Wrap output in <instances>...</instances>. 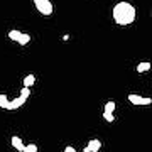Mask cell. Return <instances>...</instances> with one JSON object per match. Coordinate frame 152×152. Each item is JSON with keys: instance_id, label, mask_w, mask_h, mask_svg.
I'll return each mask as SVG.
<instances>
[{"instance_id": "1", "label": "cell", "mask_w": 152, "mask_h": 152, "mask_svg": "<svg viewBox=\"0 0 152 152\" xmlns=\"http://www.w3.org/2000/svg\"><path fill=\"white\" fill-rule=\"evenodd\" d=\"M135 15H137V10L130 2H117L113 5V20L118 26H130V24H134Z\"/></svg>"}, {"instance_id": "2", "label": "cell", "mask_w": 152, "mask_h": 152, "mask_svg": "<svg viewBox=\"0 0 152 152\" xmlns=\"http://www.w3.org/2000/svg\"><path fill=\"white\" fill-rule=\"evenodd\" d=\"M7 37L10 39V41H15V42H19L20 46H27V44L31 42V36H29V34L20 32V31H15V29L9 31V32H7Z\"/></svg>"}, {"instance_id": "3", "label": "cell", "mask_w": 152, "mask_h": 152, "mask_svg": "<svg viewBox=\"0 0 152 152\" xmlns=\"http://www.w3.org/2000/svg\"><path fill=\"white\" fill-rule=\"evenodd\" d=\"M34 5H36V9H37L42 15H51L53 10H54L51 0H34Z\"/></svg>"}, {"instance_id": "4", "label": "cell", "mask_w": 152, "mask_h": 152, "mask_svg": "<svg viewBox=\"0 0 152 152\" xmlns=\"http://www.w3.org/2000/svg\"><path fill=\"white\" fill-rule=\"evenodd\" d=\"M129 102L132 105H137V107H147V105L152 103L151 96H140V95H135V93H130L129 95Z\"/></svg>"}, {"instance_id": "5", "label": "cell", "mask_w": 152, "mask_h": 152, "mask_svg": "<svg viewBox=\"0 0 152 152\" xmlns=\"http://www.w3.org/2000/svg\"><path fill=\"white\" fill-rule=\"evenodd\" d=\"M102 149V140H98V139H93V140L88 142V145L83 149V152H98Z\"/></svg>"}, {"instance_id": "6", "label": "cell", "mask_w": 152, "mask_h": 152, "mask_svg": "<svg viewBox=\"0 0 152 152\" xmlns=\"http://www.w3.org/2000/svg\"><path fill=\"white\" fill-rule=\"evenodd\" d=\"M10 142H12V147H14L15 151H19V152H24V147H26V144L22 142V139H20V137L14 135V137L10 139Z\"/></svg>"}, {"instance_id": "7", "label": "cell", "mask_w": 152, "mask_h": 152, "mask_svg": "<svg viewBox=\"0 0 152 152\" xmlns=\"http://www.w3.org/2000/svg\"><path fill=\"white\" fill-rule=\"evenodd\" d=\"M152 68V64L151 63H149V61H142V63H139V64H137V73H145V71H149Z\"/></svg>"}, {"instance_id": "8", "label": "cell", "mask_w": 152, "mask_h": 152, "mask_svg": "<svg viewBox=\"0 0 152 152\" xmlns=\"http://www.w3.org/2000/svg\"><path fill=\"white\" fill-rule=\"evenodd\" d=\"M34 83H36V75H27L26 78H24V86L26 88L34 86Z\"/></svg>"}, {"instance_id": "9", "label": "cell", "mask_w": 152, "mask_h": 152, "mask_svg": "<svg viewBox=\"0 0 152 152\" xmlns=\"http://www.w3.org/2000/svg\"><path fill=\"white\" fill-rule=\"evenodd\" d=\"M9 107H10V100L7 98V95H2V93H0V108L9 110Z\"/></svg>"}, {"instance_id": "10", "label": "cell", "mask_w": 152, "mask_h": 152, "mask_svg": "<svg viewBox=\"0 0 152 152\" xmlns=\"http://www.w3.org/2000/svg\"><path fill=\"white\" fill-rule=\"evenodd\" d=\"M103 112H110V113H113V112H115V102H107V103H105Z\"/></svg>"}, {"instance_id": "11", "label": "cell", "mask_w": 152, "mask_h": 152, "mask_svg": "<svg viewBox=\"0 0 152 152\" xmlns=\"http://www.w3.org/2000/svg\"><path fill=\"white\" fill-rule=\"evenodd\" d=\"M24 152H37V145L36 144H26V147H24Z\"/></svg>"}, {"instance_id": "12", "label": "cell", "mask_w": 152, "mask_h": 152, "mask_svg": "<svg viewBox=\"0 0 152 152\" xmlns=\"http://www.w3.org/2000/svg\"><path fill=\"white\" fill-rule=\"evenodd\" d=\"M103 118L107 120V122H110V124H112V122L115 120V115L110 113V112H103Z\"/></svg>"}, {"instance_id": "13", "label": "cell", "mask_w": 152, "mask_h": 152, "mask_svg": "<svg viewBox=\"0 0 152 152\" xmlns=\"http://www.w3.org/2000/svg\"><path fill=\"white\" fill-rule=\"evenodd\" d=\"M63 152H76V149L75 147H71V145H68V147H64V151Z\"/></svg>"}]
</instances>
